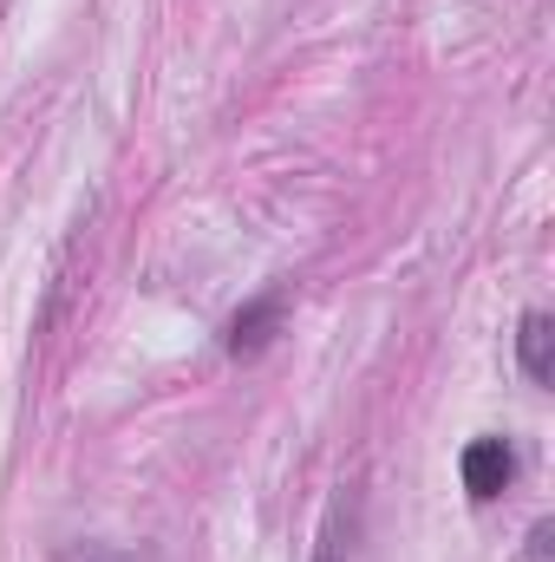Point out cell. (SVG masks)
Instances as JSON below:
<instances>
[{
	"instance_id": "obj_1",
	"label": "cell",
	"mask_w": 555,
	"mask_h": 562,
	"mask_svg": "<svg viewBox=\"0 0 555 562\" xmlns=\"http://www.w3.org/2000/svg\"><path fill=\"white\" fill-rule=\"evenodd\" d=\"M281 321H287V288H262L256 301H242V307L223 321V353H229V360L269 353L275 334H281Z\"/></svg>"
},
{
	"instance_id": "obj_2",
	"label": "cell",
	"mask_w": 555,
	"mask_h": 562,
	"mask_svg": "<svg viewBox=\"0 0 555 562\" xmlns=\"http://www.w3.org/2000/svg\"><path fill=\"white\" fill-rule=\"evenodd\" d=\"M457 477H464L471 504H497V497L517 484V445H510V438H497V431L471 438V445H464V458H457Z\"/></svg>"
},
{
	"instance_id": "obj_3",
	"label": "cell",
	"mask_w": 555,
	"mask_h": 562,
	"mask_svg": "<svg viewBox=\"0 0 555 562\" xmlns=\"http://www.w3.org/2000/svg\"><path fill=\"white\" fill-rule=\"evenodd\" d=\"M517 367H523L530 386L555 380V321L543 307H523V321H517Z\"/></svg>"
},
{
	"instance_id": "obj_4",
	"label": "cell",
	"mask_w": 555,
	"mask_h": 562,
	"mask_svg": "<svg viewBox=\"0 0 555 562\" xmlns=\"http://www.w3.org/2000/svg\"><path fill=\"white\" fill-rule=\"evenodd\" d=\"M314 562H353V510H347V504L327 510L320 543H314Z\"/></svg>"
},
{
	"instance_id": "obj_5",
	"label": "cell",
	"mask_w": 555,
	"mask_h": 562,
	"mask_svg": "<svg viewBox=\"0 0 555 562\" xmlns=\"http://www.w3.org/2000/svg\"><path fill=\"white\" fill-rule=\"evenodd\" d=\"M59 562H150V557H132V550H105V543H86V550H66Z\"/></svg>"
},
{
	"instance_id": "obj_6",
	"label": "cell",
	"mask_w": 555,
	"mask_h": 562,
	"mask_svg": "<svg viewBox=\"0 0 555 562\" xmlns=\"http://www.w3.org/2000/svg\"><path fill=\"white\" fill-rule=\"evenodd\" d=\"M555 557V524H530V562Z\"/></svg>"
}]
</instances>
